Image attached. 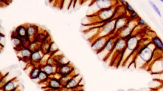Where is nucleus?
<instances>
[{"label":"nucleus","mask_w":163,"mask_h":91,"mask_svg":"<svg viewBox=\"0 0 163 91\" xmlns=\"http://www.w3.org/2000/svg\"><path fill=\"white\" fill-rule=\"evenodd\" d=\"M43 52L42 50L37 51L36 52H33L32 54L31 57L30 62L29 63L32 67H39L40 61L44 56Z\"/></svg>","instance_id":"ddd939ff"},{"label":"nucleus","mask_w":163,"mask_h":91,"mask_svg":"<svg viewBox=\"0 0 163 91\" xmlns=\"http://www.w3.org/2000/svg\"><path fill=\"white\" fill-rule=\"evenodd\" d=\"M124 8H125V11L128 12L129 13H130L131 12H133V11H134V10L133 9L132 6L130 4H129L127 5L126 6L124 7Z\"/></svg>","instance_id":"cd10ccee"},{"label":"nucleus","mask_w":163,"mask_h":91,"mask_svg":"<svg viewBox=\"0 0 163 91\" xmlns=\"http://www.w3.org/2000/svg\"><path fill=\"white\" fill-rule=\"evenodd\" d=\"M161 2L163 3V0H161Z\"/></svg>","instance_id":"c9c22d12"},{"label":"nucleus","mask_w":163,"mask_h":91,"mask_svg":"<svg viewBox=\"0 0 163 91\" xmlns=\"http://www.w3.org/2000/svg\"><path fill=\"white\" fill-rule=\"evenodd\" d=\"M41 70H42L39 67H33L32 70L29 74V76L31 79L32 80L37 79Z\"/></svg>","instance_id":"b1692460"},{"label":"nucleus","mask_w":163,"mask_h":91,"mask_svg":"<svg viewBox=\"0 0 163 91\" xmlns=\"http://www.w3.org/2000/svg\"><path fill=\"white\" fill-rule=\"evenodd\" d=\"M151 70L153 74L163 72V59L155 61L151 67Z\"/></svg>","instance_id":"6ab92c4d"},{"label":"nucleus","mask_w":163,"mask_h":91,"mask_svg":"<svg viewBox=\"0 0 163 91\" xmlns=\"http://www.w3.org/2000/svg\"><path fill=\"white\" fill-rule=\"evenodd\" d=\"M116 18H117L111 20L110 21L105 22L100 26L96 27L97 31L95 33L88 39L89 42L92 44L99 38L109 35H115L114 29Z\"/></svg>","instance_id":"f03ea898"},{"label":"nucleus","mask_w":163,"mask_h":91,"mask_svg":"<svg viewBox=\"0 0 163 91\" xmlns=\"http://www.w3.org/2000/svg\"><path fill=\"white\" fill-rule=\"evenodd\" d=\"M54 42L53 41L52 38L50 35H48L47 37L44 39L42 43L41 50L44 54H48L50 52V48Z\"/></svg>","instance_id":"f3484780"},{"label":"nucleus","mask_w":163,"mask_h":91,"mask_svg":"<svg viewBox=\"0 0 163 91\" xmlns=\"http://www.w3.org/2000/svg\"><path fill=\"white\" fill-rule=\"evenodd\" d=\"M63 91H72V89H67L65 88H63Z\"/></svg>","instance_id":"72a5a7b5"},{"label":"nucleus","mask_w":163,"mask_h":91,"mask_svg":"<svg viewBox=\"0 0 163 91\" xmlns=\"http://www.w3.org/2000/svg\"><path fill=\"white\" fill-rule=\"evenodd\" d=\"M118 39V37L116 35H114L109 39L104 49L99 54H98L101 58H102L103 60L107 61L109 59Z\"/></svg>","instance_id":"0eeeda50"},{"label":"nucleus","mask_w":163,"mask_h":91,"mask_svg":"<svg viewBox=\"0 0 163 91\" xmlns=\"http://www.w3.org/2000/svg\"><path fill=\"white\" fill-rule=\"evenodd\" d=\"M137 24L138 25H140V26H145L146 25V22L143 19H142V18H139L137 20Z\"/></svg>","instance_id":"bb28decb"},{"label":"nucleus","mask_w":163,"mask_h":91,"mask_svg":"<svg viewBox=\"0 0 163 91\" xmlns=\"http://www.w3.org/2000/svg\"><path fill=\"white\" fill-rule=\"evenodd\" d=\"M139 43V39L136 35H132L128 39H126L125 48L123 51L120 64L124 65L126 60L137 48Z\"/></svg>","instance_id":"20e7f679"},{"label":"nucleus","mask_w":163,"mask_h":91,"mask_svg":"<svg viewBox=\"0 0 163 91\" xmlns=\"http://www.w3.org/2000/svg\"><path fill=\"white\" fill-rule=\"evenodd\" d=\"M74 67L70 62L64 65L57 66V72L62 76H68L74 70Z\"/></svg>","instance_id":"4468645a"},{"label":"nucleus","mask_w":163,"mask_h":91,"mask_svg":"<svg viewBox=\"0 0 163 91\" xmlns=\"http://www.w3.org/2000/svg\"><path fill=\"white\" fill-rule=\"evenodd\" d=\"M113 35H109L96 39L91 44L92 50L95 52L97 54H99L104 49L109 39Z\"/></svg>","instance_id":"1a4fd4ad"},{"label":"nucleus","mask_w":163,"mask_h":91,"mask_svg":"<svg viewBox=\"0 0 163 91\" xmlns=\"http://www.w3.org/2000/svg\"><path fill=\"white\" fill-rule=\"evenodd\" d=\"M153 54V49L149 47V44L141 48L139 51L134 60V63L136 66L141 67L144 64L149 62Z\"/></svg>","instance_id":"7ed1b4c3"},{"label":"nucleus","mask_w":163,"mask_h":91,"mask_svg":"<svg viewBox=\"0 0 163 91\" xmlns=\"http://www.w3.org/2000/svg\"><path fill=\"white\" fill-rule=\"evenodd\" d=\"M57 2H55L54 4L53 5V6L56 7L57 8H59V7H60L62 8V7L63 6V1H60V2H58L59 1H56Z\"/></svg>","instance_id":"c85d7f7f"},{"label":"nucleus","mask_w":163,"mask_h":91,"mask_svg":"<svg viewBox=\"0 0 163 91\" xmlns=\"http://www.w3.org/2000/svg\"><path fill=\"white\" fill-rule=\"evenodd\" d=\"M152 43L159 50L163 51V43L159 37H154L152 39Z\"/></svg>","instance_id":"5701e85b"},{"label":"nucleus","mask_w":163,"mask_h":91,"mask_svg":"<svg viewBox=\"0 0 163 91\" xmlns=\"http://www.w3.org/2000/svg\"><path fill=\"white\" fill-rule=\"evenodd\" d=\"M44 29L36 24L28 23L27 26V38L31 43L38 40L39 35Z\"/></svg>","instance_id":"6e6552de"},{"label":"nucleus","mask_w":163,"mask_h":91,"mask_svg":"<svg viewBox=\"0 0 163 91\" xmlns=\"http://www.w3.org/2000/svg\"><path fill=\"white\" fill-rule=\"evenodd\" d=\"M149 3L151 5V6L152 7V8L153 9L154 11L157 13V14L159 15L160 17H162V14H161V11L160 10L158 7L157 6V5L155 4L154 3L151 2V1H149Z\"/></svg>","instance_id":"393cba45"},{"label":"nucleus","mask_w":163,"mask_h":91,"mask_svg":"<svg viewBox=\"0 0 163 91\" xmlns=\"http://www.w3.org/2000/svg\"><path fill=\"white\" fill-rule=\"evenodd\" d=\"M155 74L158 75V78H158L157 80H161L162 82H163V72H162V73H160V74Z\"/></svg>","instance_id":"2f4dec72"},{"label":"nucleus","mask_w":163,"mask_h":91,"mask_svg":"<svg viewBox=\"0 0 163 91\" xmlns=\"http://www.w3.org/2000/svg\"><path fill=\"white\" fill-rule=\"evenodd\" d=\"M1 88L4 91H21L20 80L16 77L9 80Z\"/></svg>","instance_id":"9d476101"},{"label":"nucleus","mask_w":163,"mask_h":91,"mask_svg":"<svg viewBox=\"0 0 163 91\" xmlns=\"http://www.w3.org/2000/svg\"><path fill=\"white\" fill-rule=\"evenodd\" d=\"M72 91H84L82 85H79L74 89H72Z\"/></svg>","instance_id":"c756f323"},{"label":"nucleus","mask_w":163,"mask_h":91,"mask_svg":"<svg viewBox=\"0 0 163 91\" xmlns=\"http://www.w3.org/2000/svg\"><path fill=\"white\" fill-rule=\"evenodd\" d=\"M63 88H62V89H58V90H54V89H48V88H42V89H44V91H63Z\"/></svg>","instance_id":"7c9ffc66"},{"label":"nucleus","mask_w":163,"mask_h":91,"mask_svg":"<svg viewBox=\"0 0 163 91\" xmlns=\"http://www.w3.org/2000/svg\"><path fill=\"white\" fill-rule=\"evenodd\" d=\"M40 69L42 71H43L47 74L50 77L56 74L57 66L48 63L46 65H44V66H42Z\"/></svg>","instance_id":"aec40b11"},{"label":"nucleus","mask_w":163,"mask_h":91,"mask_svg":"<svg viewBox=\"0 0 163 91\" xmlns=\"http://www.w3.org/2000/svg\"><path fill=\"white\" fill-rule=\"evenodd\" d=\"M46 85L42 88H46L48 89H54V90H58L63 88L61 85L60 82L59 80L54 78H50L46 82L44 83Z\"/></svg>","instance_id":"2eb2a0df"},{"label":"nucleus","mask_w":163,"mask_h":91,"mask_svg":"<svg viewBox=\"0 0 163 91\" xmlns=\"http://www.w3.org/2000/svg\"><path fill=\"white\" fill-rule=\"evenodd\" d=\"M156 91H163V85L160 88H159V89H157Z\"/></svg>","instance_id":"f704fd0d"},{"label":"nucleus","mask_w":163,"mask_h":91,"mask_svg":"<svg viewBox=\"0 0 163 91\" xmlns=\"http://www.w3.org/2000/svg\"><path fill=\"white\" fill-rule=\"evenodd\" d=\"M48 78H49V76L44 72L41 70L37 78L38 80V83L39 84H43L48 80Z\"/></svg>","instance_id":"4be33fe9"},{"label":"nucleus","mask_w":163,"mask_h":91,"mask_svg":"<svg viewBox=\"0 0 163 91\" xmlns=\"http://www.w3.org/2000/svg\"><path fill=\"white\" fill-rule=\"evenodd\" d=\"M118 7L119 5H117L111 8L100 10L92 15H87L86 17L88 21L85 23V25H97L98 27L105 22L118 17L116 16Z\"/></svg>","instance_id":"f257e3e1"},{"label":"nucleus","mask_w":163,"mask_h":91,"mask_svg":"<svg viewBox=\"0 0 163 91\" xmlns=\"http://www.w3.org/2000/svg\"><path fill=\"white\" fill-rule=\"evenodd\" d=\"M136 21L137 20H130L125 26L118 30L116 33V35L118 38L122 39H128L132 35L134 29L137 26L136 24Z\"/></svg>","instance_id":"423d86ee"},{"label":"nucleus","mask_w":163,"mask_h":91,"mask_svg":"<svg viewBox=\"0 0 163 91\" xmlns=\"http://www.w3.org/2000/svg\"><path fill=\"white\" fill-rule=\"evenodd\" d=\"M120 3L121 4L122 6L123 7H125L128 4V3L126 2V1H123V0H121V1H120Z\"/></svg>","instance_id":"473e14b6"},{"label":"nucleus","mask_w":163,"mask_h":91,"mask_svg":"<svg viewBox=\"0 0 163 91\" xmlns=\"http://www.w3.org/2000/svg\"><path fill=\"white\" fill-rule=\"evenodd\" d=\"M128 18L130 20H137L140 17L138 14L134 11L130 13Z\"/></svg>","instance_id":"a878e982"},{"label":"nucleus","mask_w":163,"mask_h":91,"mask_svg":"<svg viewBox=\"0 0 163 91\" xmlns=\"http://www.w3.org/2000/svg\"><path fill=\"white\" fill-rule=\"evenodd\" d=\"M32 53L33 52L28 48H24L19 51H16V56L19 60L26 63L30 62Z\"/></svg>","instance_id":"f8f14e48"},{"label":"nucleus","mask_w":163,"mask_h":91,"mask_svg":"<svg viewBox=\"0 0 163 91\" xmlns=\"http://www.w3.org/2000/svg\"><path fill=\"white\" fill-rule=\"evenodd\" d=\"M118 1H112V0H98L93 1L89 5L90 10L91 11L89 14L90 15L94 14L100 10L103 9H107L111 8L118 4Z\"/></svg>","instance_id":"39448f33"},{"label":"nucleus","mask_w":163,"mask_h":91,"mask_svg":"<svg viewBox=\"0 0 163 91\" xmlns=\"http://www.w3.org/2000/svg\"><path fill=\"white\" fill-rule=\"evenodd\" d=\"M28 23H25L17 27L11 33V37H17L22 39L27 37V26Z\"/></svg>","instance_id":"9b49d317"},{"label":"nucleus","mask_w":163,"mask_h":91,"mask_svg":"<svg viewBox=\"0 0 163 91\" xmlns=\"http://www.w3.org/2000/svg\"><path fill=\"white\" fill-rule=\"evenodd\" d=\"M78 74L76 72V70L74 69V70L72 72L71 74H68V76H63L61 79L60 80V82L61 83V85L63 88H65V86L68 84V82L71 80L72 78L74 77L75 76H76Z\"/></svg>","instance_id":"412c9836"},{"label":"nucleus","mask_w":163,"mask_h":91,"mask_svg":"<svg viewBox=\"0 0 163 91\" xmlns=\"http://www.w3.org/2000/svg\"><path fill=\"white\" fill-rule=\"evenodd\" d=\"M82 80V76H80V74H78L68 82L65 88L67 89H74L79 85H80V83Z\"/></svg>","instance_id":"a211bd4d"},{"label":"nucleus","mask_w":163,"mask_h":91,"mask_svg":"<svg viewBox=\"0 0 163 91\" xmlns=\"http://www.w3.org/2000/svg\"><path fill=\"white\" fill-rule=\"evenodd\" d=\"M130 21V19L124 15H121L117 18L115 21L114 33L115 34L116 33H117L118 30L121 29L127 25Z\"/></svg>","instance_id":"dca6fc26"}]
</instances>
